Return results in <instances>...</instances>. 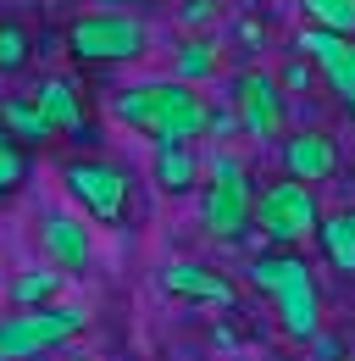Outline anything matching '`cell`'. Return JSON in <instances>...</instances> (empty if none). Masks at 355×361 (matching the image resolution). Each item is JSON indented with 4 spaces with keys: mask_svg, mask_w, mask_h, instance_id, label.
Here are the masks:
<instances>
[{
    "mask_svg": "<svg viewBox=\"0 0 355 361\" xmlns=\"http://www.w3.org/2000/svg\"><path fill=\"white\" fill-rule=\"evenodd\" d=\"M311 17V28L322 34H339V39H355V0H300Z\"/></svg>",
    "mask_w": 355,
    "mask_h": 361,
    "instance_id": "d6986e66",
    "label": "cell"
},
{
    "mask_svg": "<svg viewBox=\"0 0 355 361\" xmlns=\"http://www.w3.org/2000/svg\"><path fill=\"white\" fill-rule=\"evenodd\" d=\"M211 11H217V0H189L178 23H183V28H200V23H211Z\"/></svg>",
    "mask_w": 355,
    "mask_h": 361,
    "instance_id": "603a6c76",
    "label": "cell"
},
{
    "mask_svg": "<svg viewBox=\"0 0 355 361\" xmlns=\"http://www.w3.org/2000/svg\"><path fill=\"white\" fill-rule=\"evenodd\" d=\"M67 361H89V356H67Z\"/></svg>",
    "mask_w": 355,
    "mask_h": 361,
    "instance_id": "484cf974",
    "label": "cell"
},
{
    "mask_svg": "<svg viewBox=\"0 0 355 361\" xmlns=\"http://www.w3.org/2000/svg\"><path fill=\"white\" fill-rule=\"evenodd\" d=\"M316 239H322L328 262H333L339 272H350V278H355V212H322Z\"/></svg>",
    "mask_w": 355,
    "mask_h": 361,
    "instance_id": "e0dca14e",
    "label": "cell"
},
{
    "mask_svg": "<svg viewBox=\"0 0 355 361\" xmlns=\"http://www.w3.org/2000/svg\"><path fill=\"white\" fill-rule=\"evenodd\" d=\"M256 228L266 233V245L278 250H294L306 245L311 233L322 228V200L311 183H294V178H272L256 189Z\"/></svg>",
    "mask_w": 355,
    "mask_h": 361,
    "instance_id": "5b68a950",
    "label": "cell"
},
{
    "mask_svg": "<svg viewBox=\"0 0 355 361\" xmlns=\"http://www.w3.org/2000/svg\"><path fill=\"white\" fill-rule=\"evenodd\" d=\"M28 173H34V156H28L17 139L0 134V195H11L17 183H28Z\"/></svg>",
    "mask_w": 355,
    "mask_h": 361,
    "instance_id": "44dd1931",
    "label": "cell"
},
{
    "mask_svg": "<svg viewBox=\"0 0 355 361\" xmlns=\"http://www.w3.org/2000/svg\"><path fill=\"white\" fill-rule=\"evenodd\" d=\"M34 106L44 111V123L56 134H73V139L89 134V111H84V94H78L73 78H44L39 90H34Z\"/></svg>",
    "mask_w": 355,
    "mask_h": 361,
    "instance_id": "4fadbf2b",
    "label": "cell"
},
{
    "mask_svg": "<svg viewBox=\"0 0 355 361\" xmlns=\"http://www.w3.org/2000/svg\"><path fill=\"white\" fill-rule=\"evenodd\" d=\"M300 56H311V67L328 78V90L339 94V106L355 117V39L322 34V28H300Z\"/></svg>",
    "mask_w": 355,
    "mask_h": 361,
    "instance_id": "30bf717a",
    "label": "cell"
},
{
    "mask_svg": "<svg viewBox=\"0 0 355 361\" xmlns=\"http://www.w3.org/2000/svg\"><path fill=\"white\" fill-rule=\"evenodd\" d=\"M44 256H50V267L61 272H84L89 267V256H94V239H89V223L84 217H73V212H44Z\"/></svg>",
    "mask_w": 355,
    "mask_h": 361,
    "instance_id": "8fae6325",
    "label": "cell"
},
{
    "mask_svg": "<svg viewBox=\"0 0 355 361\" xmlns=\"http://www.w3.org/2000/svg\"><path fill=\"white\" fill-rule=\"evenodd\" d=\"M150 50V28L133 11H84L67 23V56L84 67H111V61H139Z\"/></svg>",
    "mask_w": 355,
    "mask_h": 361,
    "instance_id": "3957f363",
    "label": "cell"
},
{
    "mask_svg": "<svg viewBox=\"0 0 355 361\" xmlns=\"http://www.w3.org/2000/svg\"><path fill=\"white\" fill-rule=\"evenodd\" d=\"M56 295H61V272L56 267H34V272H23V278L11 283L17 312H44V306H56Z\"/></svg>",
    "mask_w": 355,
    "mask_h": 361,
    "instance_id": "ac0fdd59",
    "label": "cell"
},
{
    "mask_svg": "<svg viewBox=\"0 0 355 361\" xmlns=\"http://www.w3.org/2000/svg\"><path fill=\"white\" fill-rule=\"evenodd\" d=\"M111 111L128 123L133 134L156 139V145H194L211 128V100L194 84H178V78L128 84V90L111 94Z\"/></svg>",
    "mask_w": 355,
    "mask_h": 361,
    "instance_id": "6da1fadb",
    "label": "cell"
},
{
    "mask_svg": "<svg viewBox=\"0 0 355 361\" xmlns=\"http://www.w3.org/2000/svg\"><path fill=\"white\" fill-rule=\"evenodd\" d=\"M150 178H156V189H167V195H189V189L200 183V156H194V145H156Z\"/></svg>",
    "mask_w": 355,
    "mask_h": 361,
    "instance_id": "5bb4252c",
    "label": "cell"
},
{
    "mask_svg": "<svg viewBox=\"0 0 355 361\" xmlns=\"http://www.w3.org/2000/svg\"><path fill=\"white\" fill-rule=\"evenodd\" d=\"M89 328L84 306H44V312H17L0 317V361H39L61 350L67 339H78Z\"/></svg>",
    "mask_w": 355,
    "mask_h": 361,
    "instance_id": "8992f818",
    "label": "cell"
},
{
    "mask_svg": "<svg viewBox=\"0 0 355 361\" xmlns=\"http://www.w3.org/2000/svg\"><path fill=\"white\" fill-rule=\"evenodd\" d=\"M100 11H123V6H133V0H94Z\"/></svg>",
    "mask_w": 355,
    "mask_h": 361,
    "instance_id": "d4e9b609",
    "label": "cell"
},
{
    "mask_svg": "<svg viewBox=\"0 0 355 361\" xmlns=\"http://www.w3.org/2000/svg\"><path fill=\"white\" fill-rule=\"evenodd\" d=\"M233 117L250 139H283L289 134V94L278 84L272 67H244L233 78Z\"/></svg>",
    "mask_w": 355,
    "mask_h": 361,
    "instance_id": "ba28073f",
    "label": "cell"
},
{
    "mask_svg": "<svg viewBox=\"0 0 355 361\" xmlns=\"http://www.w3.org/2000/svg\"><path fill=\"white\" fill-rule=\"evenodd\" d=\"M278 161H283V178L294 183H328L339 178V167H344V150H339V139L328 134V128H300V134H283L278 145Z\"/></svg>",
    "mask_w": 355,
    "mask_h": 361,
    "instance_id": "9c48e42d",
    "label": "cell"
},
{
    "mask_svg": "<svg viewBox=\"0 0 355 361\" xmlns=\"http://www.w3.org/2000/svg\"><path fill=\"white\" fill-rule=\"evenodd\" d=\"M34 61V34L23 23H0V73H23Z\"/></svg>",
    "mask_w": 355,
    "mask_h": 361,
    "instance_id": "ffe728a7",
    "label": "cell"
},
{
    "mask_svg": "<svg viewBox=\"0 0 355 361\" xmlns=\"http://www.w3.org/2000/svg\"><path fill=\"white\" fill-rule=\"evenodd\" d=\"M217 67H222V45L217 39H206V34L178 39V50H173V78L178 84H200V78H211Z\"/></svg>",
    "mask_w": 355,
    "mask_h": 361,
    "instance_id": "2e32d148",
    "label": "cell"
},
{
    "mask_svg": "<svg viewBox=\"0 0 355 361\" xmlns=\"http://www.w3.org/2000/svg\"><path fill=\"white\" fill-rule=\"evenodd\" d=\"M311 78H316V67H311V56H300V50H294V56H289V67L278 73V84H283V94H300V90L311 84Z\"/></svg>",
    "mask_w": 355,
    "mask_h": 361,
    "instance_id": "7402d4cb",
    "label": "cell"
},
{
    "mask_svg": "<svg viewBox=\"0 0 355 361\" xmlns=\"http://www.w3.org/2000/svg\"><path fill=\"white\" fill-rule=\"evenodd\" d=\"M61 183H67V195L84 206L94 223H123V217H128L133 178L117 167V161H100V156H73V161L61 167Z\"/></svg>",
    "mask_w": 355,
    "mask_h": 361,
    "instance_id": "52a82bcc",
    "label": "cell"
},
{
    "mask_svg": "<svg viewBox=\"0 0 355 361\" xmlns=\"http://www.w3.org/2000/svg\"><path fill=\"white\" fill-rule=\"evenodd\" d=\"M250 223H256V183H250L244 161L233 150H217L211 156V183L200 195V228L211 239H239Z\"/></svg>",
    "mask_w": 355,
    "mask_h": 361,
    "instance_id": "277c9868",
    "label": "cell"
},
{
    "mask_svg": "<svg viewBox=\"0 0 355 361\" xmlns=\"http://www.w3.org/2000/svg\"><path fill=\"white\" fill-rule=\"evenodd\" d=\"M233 128H239V117H233V111H217V106H211V128H206V134H233Z\"/></svg>",
    "mask_w": 355,
    "mask_h": 361,
    "instance_id": "cb8c5ba5",
    "label": "cell"
},
{
    "mask_svg": "<svg viewBox=\"0 0 355 361\" xmlns=\"http://www.w3.org/2000/svg\"><path fill=\"white\" fill-rule=\"evenodd\" d=\"M161 289L178 295V300H200V306H233V300H239L233 278L217 272V267H206V262H173V267L161 272Z\"/></svg>",
    "mask_w": 355,
    "mask_h": 361,
    "instance_id": "7c38bea8",
    "label": "cell"
},
{
    "mask_svg": "<svg viewBox=\"0 0 355 361\" xmlns=\"http://www.w3.org/2000/svg\"><path fill=\"white\" fill-rule=\"evenodd\" d=\"M0 134L17 139V145L28 150V145H50L56 128L44 123V111L34 106V94H17V100H0Z\"/></svg>",
    "mask_w": 355,
    "mask_h": 361,
    "instance_id": "9a60e30c",
    "label": "cell"
},
{
    "mask_svg": "<svg viewBox=\"0 0 355 361\" xmlns=\"http://www.w3.org/2000/svg\"><path fill=\"white\" fill-rule=\"evenodd\" d=\"M250 283L278 306V322H283V334L294 345H316V334H322V295H316L311 267L294 250H261L250 262Z\"/></svg>",
    "mask_w": 355,
    "mask_h": 361,
    "instance_id": "7a4b0ae2",
    "label": "cell"
}]
</instances>
